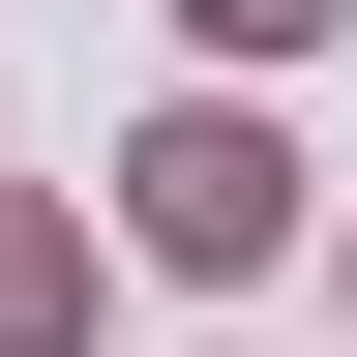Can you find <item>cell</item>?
<instances>
[{
    "label": "cell",
    "mask_w": 357,
    "mask_h": 357,
    "mask_svg": "<svg viewBox=\"0 0 357 357\" xmlns=\"http://www.w3.org/2000/svg\"><path fill=\"white\" fill-rule=\"evenodd\" d=\"M119 208H149L178 268H268V238H298V149H268V119H149V149H119Z\"/></svg>",
    "instance_id": "cell-1"
},
{
    "label": "cell",
    "mask_w": 357,
    "mask_h": 357,
    "mask_svg": "<svg viewBox=\"0 0 357 357\" xmlns=\"http://www.w3.org/2000/svg\"><path fill=\"white\" fill-rule=\"evenodd\" d=\"M89 328V238H60V208H0V357H60Z\"/></svg>",
    "instance_id": "cell-2"
},
{
    "label": "cell",
    "mask_w": 357,
    "mask_h": 357,
    "mask_svg": "<svg viewBox=\"0 0 357 357\" xmlns=\"http://www.w3.org/2000/svg\"><path fill=\"white\" fill-rule=\"evenodd\" d=\"M208 30H238V60H268V30H328V0H208Z\"/></svg>",
    "instance_id": "cell-3"
}]
</instances>
